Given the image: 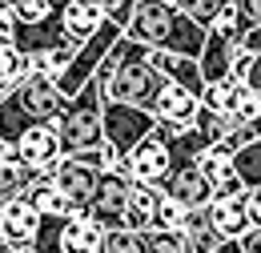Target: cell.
<instances>
[{"instance_id": "6da1fadb", "label": "cell", "mask_w": 261, "mask_h": 253, "mask_svg": "<svg viewBox=\"0 0 261 253\" xmlns=\"http://www.w3.org/2000/svg\"><path fill=\"white\" fill-rule=\"evenodd\" d=\"M125 36L149 44V48H169L181 57H197L205 44V29L177 12L169 0H137L133 16L125 20Z\"/></svg>"}, {"instance_id": "7a4b0ae2", "label": "cell", "mask_w": 261, "mask_h": 253, "mask_svg": "<svg viewBox=\"0 0 261 253\" xmlns=\"http://www.w3.org/2000/svg\"><path fill=\"white\" fill-rule=\"evenodd\" d=\"M145 48L149 44L125 36V53H121L117 68H113V77L100 85V100H121V105H141V109L153 105V96L165 85V77L145 61Z\"/></svg>"}, {"instance_id": "3957f363", "label": "cell", "mask_w": 261, "mask_h": 253, "mask_svg": "<svg viewBox=\"0 0 261 253\" xmlns=\"http://www.w3.org/2000/svg\"><path fill=\"white\" fill-rule=\"evenodd\" d=\"M53 129H57L65 153H76V149H89V145L105 141V133H100V85L93 77L72 96H65V109L57 113Z\"/></svg>"}, {"instance_id": "277c9868", "label": "cell", "mask_w": 261, "mask_h": 253, "mask_svg": "<svg viewBox=\"0 0 261 253\" xmlns=\"http://www.w3.org/2000/svg\"><path fill=\"white\" fill-rule=\"evenodd\" d=\"M105 225H97L89 213H40L33 249L36 253H97Z\"/></svg>"}, {"instance_id": "5b68a950", "label": "cell", "mask_w": 261, "mask_h": 253, "mask_svg": "<svg viewBox=\"0 0 261 253\" xmlns=\"http://www.w3.org/2000/svg\"><path fill=\"white\" fill-rule=\"evenodd\" d=\"M121 32H125L121 24H113V20L105 16V20H100V29L93 32L89 40H81V44H76V53H72V61H68L65 68H61V72L53 77V81H57V89H61L65 96L76 93V89H81V85H85V81L93 77L97 61L105 57V53H109V44H113V40H117Z\"/></svg>"}, {"instance_id": "8992f818", "label": "cell", "mask_w": 261, "mask_h": 253, "mask_svg": "<svg viewBox=\"0 0 261 253\" xmlns=\"http://www.w3.org/2000/svg\"><path fill=\"white\" fill-rule=\"evenodd\" d=\"M157 125L149 109L141 105H121V100H100V133L117 153H129L133 145Z\"/></svg>"}, {"instance_id": "52a82bcc", "label": "cell", "mask_w": 261, "mask_h": 253, "mask_svg": "<svg viewBox=\"0 0 261 253\" xmlns=\"http://www.w3.org/2000/svg\"><path fill=\"white\" fill-rule=\"evenodd\" d=\"M157 189H161L165 197H173L177 205L193 209V205H209V197H213V181L197 169V157H173V165H169V173L161 177Z\"/></svg>"}, {"instance_id": "ba28073f", "label": "cell", "mask_w": 261, "mask_h": 253, "mask_svg": "<svg viewBox=\"0 0 261 253\" xmlns=\"http://www.w3.org/2000/svg\"><path fill=\"white\" fill-rule=\"evenodd\" d=\"M129 173L133 181H145V185H161V177L169 173V165H173V153H169V141H165V133L157 125L149 129L137 145H133L129 153Z\"/></svg>"}, {"instance_id": "9c48e42d", "label": "cell", "mask_w": 261, "mask_h": 253, "mask_svg": "<svg viewBox=\"0 0 261 253\" xmlns=\"http://www.w3.org/2000/svg\"><path fill=\"white\" fill-rule=\"evenodd\" d=\"M44 177L65 193L68 205H72L76 213H89V201H93V193H97V177H100L97 169H89V165H81L76 157H68V153H65Z\"/></svg>"}, {"instance_id": "30bf717a", "label": "cell", "mask_w": 261, "mask_h": 253, "mask_svg": "<svg viewBox=\"0 0 261 253\" xmlns=\"http://www.w3.org/2000/svg\"><path fill=\"white\" fill-rule=\"evenodd\" d=\"M16 157H20V165H29V169H36V173H48L57 161L65 157L53 121H40V125L24 129V133L16 137Z\"/></svg>"}, {"instance_id": "8fae6325", "label": "cell", "mask_w": 261, "mask_h": 253, "mask_svg": "<svg viewBox=\"0 0 261 253\" xmlns=\"http://www.w3.org/2000/svg\"><path fill=\"white\" fill-rule=\"evenodd\" d=\"M129 189H133L129 177H121L117 169H105V173L97 177V193H93V201H89V217H93L97 225H105V229L121 225Z\"/></svg>"}, {"instance_id": "7c38bea8", "label": "cell", "mask_w": 261, "mask_h": 253, "mask_svg": "<svg viewBox=\"0 0 261 253\" xmlns=\"http://www.w3.org/2000/svg\"><path fill=\"white\" fill-rule=\"evenodd\" d=\"M36 225H40V209L24 197H8L0 201V241L8 249H29L36 237Z\"/></svg>"}, {"instance_id": "4fadbf2b", "label": "cell", "mask_w": 261, "mask_h": 253, "mask_svg": "<svg viewBox=\"0 0 261 253\" xmlns=\"http://www.w3.org/2000/svg\"><path fill=\"white\" fill-rule=\"evenodd\" d=\"M197 100L185 85H173V81H165L157 96H153V105H149V113H153V121H165V125H193V113H197Z\"/></svg>"}, {"instance_id": "5bb4252c", "label": "cell", "mask_w": 261, "mask_h": 253, "mask_svg": "<svg viewBox=\"0 0 261 253\" xmlns=\"http://www.w3.org/2000/svg\"><path fill=\"white\" fill-rule=\"evenodd\" d=\"M205 213H209V225L217 229L221 241H233V237H241L249 229V213H245L241 193H233V197H209Z\"/></svg>"}, {"instance_id": "9a60e30c", "label": "cell", "mask_w": 261, "mask_h": 253, "mask_svg": "<svg viewBox=\"0 0 261 253\" xmlns=\"http://www.w3.org/2000/svg\"><path fill=\"white\" fill-rule=\"evenodd\" d=\"M57 20H61V32H65L68 40H89L93 32L100 29V20H105V12H100L97 4H89V0H65L61 8H57Z\"/></svg>"}, {"instance_id": "2e32d148", "label": "cell", "mask_w": 261, "mask_h": 253, "mask_svg": "<svg viewBox=\"0 0 261 253\" xmlns=\"http://www.w3.org/2000/svg\"><path fill=\"white\" fill-rule=\"evenodd\" d=\"M12 44L20 48V53H44V48H53V44H61L68 40L65 32H61V20H57V12H48L44 20H36V24H12Z\"/></svg>"}, {"instance_id": "e0dca14e", "label": "cell", "mask_w": 261, "mask_h": 253, "mask_svg": "<svg viewBox=\"0 0 261 253\" xmlns=\"http://www.w3.org/2000/svg\"><path fill=\"white\" fill-rule=\"evenodd\" d=\"M157 201H161V189H157V185L133 181L121 225H129V229H153V209H157Z\"/></svg>"}, {"instance_id": "ac0fdd59", "label": "cell", "mask_w": 261, "mask_h": 253, "mask_svg": "<svg viewBox=\"0 0 261 253\" xmlns=\"http://www.w3.org/2000/svg\"><path fill=\"white\" fill-rule=\"evenodd\" d=\"M97 253H153V241H149V229L113 225V229H105Z\"/></svg>"}, {"instance_id": "d6986e66", "label": "cell", "mask_w": 261, "mask_h": 253, "mask_svg": "<svg viewBox=\"0 0 261 253\" xmlns=\"http://www.w3.org/2000/svg\"><path fill=\"white\" fill-rule=\"evenodd\" d=\"M197 169H201V173L217 185L221 177H229V173H233V149H229L225 141H209V145L197 153Z\"/></svg>"}, {"instance_id": "ffe728a7", "label": "cell", "mask_w": 261, "mask_h": 253, "mask_svg": "<svg viewBox=\"0 0 261 253\" xmlns=\"http://www.w3.org/2000/svg\"><path fill=\"white\" fill-rule=\"evenodd\" d=\"M237 93H241V81H237V77H221V81H205V89H201L197 100H201L205 109H213V113H233Z\"/></svg>"}, {"instance_id": "44dd1931", "label": "cell", "mask_w": 261, "mask_h": 253, "mask_svg": "<svg viewBox=\"0 0 261 253\" xmlns=\"http://www.w3.org/2000/svg\"><path fill=\"white\" fill-rule=\"evenodd\" d=\"M233 177L249 189V185H261V137H253L249 145L233 149Z\"/></svg>"}, {"instance_id": "7402d4cb", "label": "cell", "mask_w": 261, "mask_h": 253, "mask_svg": "<svg viewBox=\"0 0 261 253\" xmlns=\"http://www.w3.org/2000/svg\"><path fill=\"white\" fill-rule=\"evenodd\" d=\"M24 77H29L24 53L12 44V36H0V89H16Z\"/></svg>"}, {"instance_id": "603a6c76", "label": "cell", "mask_w": 261, "mask_h": 253, "mask_svg": "<svg viewBox=\"0 0 261 253\" xmlns=\"http://www.w3.org/2000/svg\"><path fill=\"white\" fill-rule=\"evenodd\" d=\"M233 77L245 85V89H253L261 96V53H237V61H233Z\"/></svg>"}, {"instance_id": "cb8c5ba5", "label": "cell", "mask_w": 261, "mask_h": 253, "mask_svg": "<svg viewBox=\"0 0 261 253\" xmlns=\"http://www.w3.org/2000/svg\"><path fill=\"white\" fill-rule=\"evenodd\" d=\"M8 12H12V24H36L57 8L48 0H8Z\"/></svg>"}, {"instance_id": "d4e9b609", "label": "cell", "mask_w": 261, "mask_h": 253, "mask_svg": "<svg viewBox=\"0 0 261 253\" xmlns=\"http://www.w3.org/2000/svg\"><path fill=\"white\" fill-rule=\"evenodd\" d=\"M193 129L205 137V141H221L225 137V113H213V109H205V105H197L193 113Z\"/></svg>"}, {"instance_id": "484cf974", "label": "cell", "mask_w": 261, "mask_h": 253, "mask_svg": "<svg viewBox=\"0 0 261 253\" xmlns=\"http://www.w3.org/2000/svg\"><path fill=\"white\" fill-rule=\"evenodd\" d=\"M181 221H185V205H177L173 197L161 193V201L153 209V229H181Z\"/></svg>"}, {"instance_id": "4316f807", "label": "cell", "mask_w": 261, "mask_h": 253, "mask_svg": "<svg viewBox=\"0 0 261 253\" xmlns=\"http://www.w3.org/2000/svg\"><path fill=\"white\" fill-rule=\"evenodd\" d=\"M169 4H173L177 12H185L189 20H197L201 29H205V24L213 20V12L221 8V4H213V0H169Z\"/></svg>"}, {"instance_id": "83f0119b", "label": "cell", "mask_w": 261, "mask_h": 253, "mask_svg": "<svg viewBox=\"0 0 261 253\" xmlns=\"http://www.w3.org/2000/svg\"><path fill=\"white\" fill-rule=\"evenodd\" d=\"M153 253H185V237L181 229H149Z\"/></svg>"}, {"instance_id": "f1b7e54d", "label": "cell", "mask_w": 261, "mask_h": 253, "mask_svg": "<svg viewBox=\"0 0 261 253\" xmlns=\"http://www.w3.org/2000/svg\"><path fill=\"white\" fill-rule=\"evenodd\" d=\"M89 4H97L100 12H105L113 24H121V29H125V20H129L133 8H137V0H89Z\"/></svg>"}, {"instance_id": "f546056e", "label": "cell", "mask_w": 261, "mask_h": 253, "mask_svg": "<svg viewBox=\"0 0 261 253\" xmlns=\"http://www.w3.org/2000/svg\"><path fill=\"white\" fill-rule=\"evenodd\" d=\"M257 113H261V96L253 93V89H245V85H241L237 105H233V117H237V121H253Z\"/></svg>"}, {"instance_id": "4dcf8cb0", "label": "cell", "mask_w": 261, "mask_h": 253, "mask_svg": "<svg viewBox=\"0 0 261 253\" xmlns=\"http://www.w3.org/2000/svg\"><path fill=\"white\" fill-rule=\"evenodd\" d=\"M237 20H241V32L257 29L261 24V0H237Z\"/></svg>"}, {"instance_id": "1f68e13d", "label": "cell", "mask_w": 261, "mask_h": 253, "mask_svg": "<svg viewBox=\"0 0 261 253\" xmlns=\"http://www.w3.org/2000/svg\"><path fill=\"white\" fill-rule=\"evenodd\" d=\"M241 201H245V213H249V225H261V185H249V189L241 193Z\"/></svg>"}, {"instance_id": "d6a6232c", "label": "cell", "mask_w": 261, "mask_h": 253, "mask_svg": "<svg viewBox=\"0 0 261 253\" xmlns=\"http://www.w3.org/2000/svg\"><path fill=\"white\" fill-rule=\"evenodd\" d=\"M237 241V249L241 253H261V225H249L241 237H233Z\"/></svg>"}, {"instance_id": "836d02e7", "label": "cell", "mask_w": 261, "mask_h": 253, "mask_svg": "<svg viewBox=\"0 0 261 253\" xmlns=\"http://www.w3.org/2000/svg\"><path fill=\"white\" fill-rule=\"evenodd\" d=\"M12 165H20V157H16V141L0 137V173H4V169H12Z\"/></svg>"}, {"instance_id": "e575fe53", "label": "cell", "mask_w": 261, "mask_h": 253, "mask_svg": "<svg viewBox=\"0 0 261 253\" xmlns=\"http://www.w3.org/2000/svg\"><path fill=\"white\" fill-rule=\"evenodd\" d=\"M241 48H245V53H261V24L241 32Z\"/></svg>"}, {"instance_id": "d590c367", "label": "cell", "mask_w": 261, "mask_h": 253, "mask_svg": "<svg viewBox=\"0 0 261 253\" xmlns=\"http://www.w3.org/2000/svg\"><path fill=\"white\" fill-rule=\"evenodd\" d=\"M12 32V12H8V0H0V36Z\"/></svg>"}, {"instance_id": "8d00e7d4", "label": "cell", "mask_w": 261, "mask_h": 253, "mask_svg": "<svg viewBox=\"0 0 261 253\" xmlns=\"http://www.w3.org/2000/svg\"><path fill=\"white\" fill-rule=\"evenodd\" d=\"M48 4H53V8H61V4H65V0H48Z\"/></svg>"}, {"instance_id": "74e56055", "label": "cell", "mask_w": 261, "mask_h": 253, "mask_svg": "<svg viewBox=\"0 0 261 253\" xmlns=\"http://www.w3.org/2000/svg\"><path fill=\"white\" fill-rule=\"evenodd\" d=\"M213 4H237V0H213Z\"/></svg>"}, {"instance_id": "f35d334b", "label": "cell", "mask_w": 261, "mask_h": 253, "mask_svg": "<svg viewBox=\"0 0 261 253\" xmlns=\"http://www.w3.org/2000/svg\"><path fill=\"white\" fill-rule=\"evenodd\" d=\"M16 253H36V249H33V245H29V249H16Z\"/></svg>"}]
</instances>
